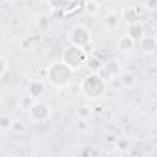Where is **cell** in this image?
I'll return each instance as SVG.
<instances>
[{"label": "cell", "mask_w": 157, "mask_h": 157, "mask_svg": "<svg viewBox=\"0 0 157 157\" xmlns=\"http://www.w3.org/2000/svg\"><path fill=\"white\" fill-rule=\"evenodd\" d=\"M93 2H97V4H101V6H102V2H106V0H93Z\"/></svg>", "instance_id": "d4e9b609"}, {"label": "cell", "mask_w": 157, "mask_h": 157, "mask_svg": "<svg viewBox=\"0 0 157 157\" xmlns=\"http://www.w3.org/2000/svg\"><path fill=\"white\" fill-rule=\"evenodd\" d=\"M115 148H117L119 152H126L130 148V141L126 137H119L117 141H115Z\"/></svg>", "instance_id": "ac0fdd59"}, {"label": "cell", "mask_w": 157, "mask_h": 157, "mask_svg": "<svg viewBox=\"0 0 157 157\" xmlns=\"http://www.w3.org/2000/svg\"><path fill=\"white\" fill-rule=\"evenodd\" d=\"M119 26H121V15H119V13L112 11V13H108V15L104 17V28H106L108 31L117 29Z\"/></svg>", "instance_id": "5bb4252c"}, {"label": "cell", "mask_w": 157, "mask_h": 157, "mask_svg": "<svg viewBox=\"0 0 157 157\" xmlns=\"http://www.w3.org/2000/svg\"><path fill=\"white\" fill-rule=\"evenodd\" d=\"M137 48L143 55H154L157 49V37L155 35H143L137 40Z\"/></svg>", "instance_id": "52a82bcc"}, {"label": "cell", "mask_w": 157, "mask_h": 157, "mask_svg": "<svg viewBox=\"0 0 157 157\" xmlns=\"http://www.w3.org/2000/svg\"><path fill=\"white\" fill-rule=\"evenodd\" d=\"M84 66L88 68V73H101L102 68H104V62L99 57H88Z\"/></svg>", "instance_id": "4fadbf2b"}, {"label": "cell", "mask_w": 157, "mask_h": 157, "mask_svg": "<svg viewBox=\"0 0 157 157\" xmlns=\"http://www.w3.org/2000/svg\"><path fill=\"white\" fill-rule=\"evenodd\" d=\"M48 90V82L46 80H40V78H33L28 82V88H26V95L31 99V101H40L44 97Z\"/></svg>", "instance_id": "8992f818"}, {"label": "cell", "mask_w": 157, "mask_h": 157, "mask_svg": "<svg viewBox=\"0 0 157 157\" xmlns=\"http://www.w3.org/2000/svg\"><path fill=\"white\" fill-rule=\"evenodd\" d=\"M86 59H88V55H86V49H80V48H75V46H71V44H68L66 48H64V51H62V57H60V60L71 70V71H77L80 70L84 64H86Z\"/></svg>", "instance_id": "277c9868"}, {"label": "cell", "mask_w": 157, "mask_h": 157, "mask_svg": "<svg viewBox=\"0 0 157 157\" xmlns=\"http://www.w3.org/2000/svg\"><path fill=\"white\" fill-rule=\"evenodd\" d=\"M70 4V0H48V6L55 11H60V9H66Z\"/></svg>", "instance_id": "2e32d148"}, {"label": "cell", "mask_w": 157, "mask_h": 157, "mask_svg": "<svg viewBox=\"0 0 157 157\" xmlns=\"http://www.w3.org/2000/svg\"><path fill=\"white\" fill-rule=\"evenodd\" d=\"M135 46H137V42L132 39V37H128V35H122V37L117 40V44H115V48H117L119 53H130V51L135 49Z\"/></svg>", "instance_id": "7c38bea8"}, {"label": "cell", "mask_w": 157, "mask_h": 157, "mask_svg": "<svg viewBox=\"0 0 157 157\" xmlns=\"http://www.w3.org/2000/svg\"><path fill=\"white\" fill-rule=\"evenodd\" d=\"M84 11H86L90 17H95V15L101 13V4H97V2H93V0H86V2H84Z\"/></svg>", "instance_id": "9a60e30c"}, {"label": "cell", "mask_w": 157, "mask_h": 157, "mask_svg": "<svg viewBox=\"0 0 157 157\" xmlns=\"http://www.w3.org/2000/svg\"><path fill=\"white\" fill-rule=\"evenodd\" d=\"M80 115H88V110H86V106H84V108L80 110Z\"/></svg>", "instance_id": "603a6c76"}, {"label": "cell", "mask_w": 157, "mask_h": 157, "mask_svg": "<svg viewBox=\"0 0 157 157\" xmlns=\"http://www.w3.org/2000/svg\"><path fill=\"white\" fill-rule=\"evenodd\" d=\"M29 119L33 122H48L51 119V106L42 102V101H35L29 108H28Z\"/></svg>", "instance_id": "5b68a950"}, {"label": "cell", "mask_w": 157, "mask_h": 157, "mask_svg": "<svg viewBox=\"0 0 157 157\" xmlns=\"http://www.w3.org/2000/svg\"><path fill=\"white\" fill-rule=\"evenodd\" d=\"M68 42L75 48L80 49H90L93 44V37H91V29L84 24H75L70 31H68Z\"/></svg>", "instance_id": "3957f363"}, {"label": "cell", "mask_w": 157, "mask_h": 157, "mask_svg": "<svg viewBox=\"0 0 157 157\" xmlns=\"http://www.w3.org/2000/svg\"><path fill=\"white\" fill-rule=\"evenodd\" d=\"M2 2H6V4H13V2H17V0H2Z\"/></svg>", "instance_id": "cb8c5ba5"}, {"label": "cell", "mask_w": 157, "mask_h": 157, "mask_svg": "<svg viewBox=\"0 0 157 157\" xmlns=\"http://www.w3.org/2000/svg\"><path fill=\"white\" fill-rule=\"evenodd\" d=\"M144 7L148 11H157V0H144Z\"/></svg>", "instance_id": "44dd1931"}, {"label": "cell", "mask_w": 157, "mask_h": 157, "mask_svg": "<svg viewBox=\"0 0 157 157\" xmlns=\"http://www.w3.org/2000/svg\"><path fill=\"white\" fill-rule=\"evenodd\" d=\"M37 24H39L42 29H46V28L51 24V18H49L48 15H40V17H39V22H37Z\"/></svg>", "instance_id": "d6986e66"}, {"label": "cell", "mask_w": 157, "mask_h": 157, "mask_svg": "<svg viewBox=\"0 0 157 157\" xmlns=\"http://www.w3.org/2000/svg\"><path fill=\"white\" fill-rule=\"evenodd\" d=\"M80 93L90 101H101L108 93V80L101 73H88L80 80Z\"/></svg>", "instance_id": "6da1fadb"}, {"label": "cell", "mask_w": 157, "mask_h": 157, "mask_svg": "<svg viewBox=\"0 0 157 157\" xmlns=\"http://www.w3.org/2000/svg\"><path fill=\"white\" fill-rule=\"evenodd\" d=\"M146 157H155V155H146Z\"/></svg>", "instance_id": "484cf974"}, {"label": "cell", "mask_w": 157, "mask_h": 157, "mask_svg": "<svg viewBox=\"0 0 157 157\" xmlns=\"http://www.w3.org/2000/svg\"><path fill=\"white\" fill-rule=\"evenodd\" d=\"M119 84L124 88V90H133L135 86H137V75L133 73V71H126V70H122L121 73H119Z\"/></svg>", "instance_id": "9c48e42d"}, {"label": "cell", "mask_w": 157, "mask_h": 157, "mask_svg": "<svg viewBox=\"0 0 157 157\" xmlns=\"http://www.w3.org/2000/svg\"><path fill=\"white\" fill-rule=\"evenodd\" d=\"M121 71H122V68H121L119 60H110V62H104V68H102L101 75L110 82L112 77H119V73H121Z\"/></svg>", "instance_id": "ba28073f"}, {"label": "cell", "mask_w": 157, "mask_h": 157, "mask_svg": "<svg viewBox=\"0 0 157 157\" xmlns=\"http://www.w3.org/2000/svg\"><path fill=\"white\" fill-rule=\"evenodd\" d=\"M121 20H124L126 24H133L139 20V9L135 6H124L121 11Z\"/></svg>", "instance_id": "8fae6325"}, {"label": "cell", "mask_w": 157, "mask_h": 157, "mask_svg": "<svg viewBox=\"0 0 157 157\" xmlns=\"http://www.w3.org/2000/svg\"><path fill=\"white\" fill-rule=\"evenodd\" d=\"M7 70H9V64H7L6 57H2V55H0V77H4V75L7 73Z\"/></svg>", "instance_id": "ffe728a7"}, {"label": "cell", "mask_w": 157, "mask_h": 157, "mask_svg": "<svg viewBox=\"0 0 157 157\" xmlns=\"http://www.w3.org/2000/svg\"><path fill=\"white\" fill-rule=\"evenodd\" d=\"M126 35H128V37H132V39L137 42L143 35H146L144 24H143L141 20H137V22H133V24H128V28H126Z\"/></svg>", "instance_id": "30bf717a"}, {"label": "cell", "mask_w": 157, "mask_h": 157, "mask_svg": "<svg viewBox=\"0 0 157 157\" xmlns=\"http://www.w3.org/2000/svg\"><path fill=\"white\" fill-rule=\"evenodd\" d=\"M11 130H15V132H24L26 128H24V124H18V122H15V121H13V126H11Z\"/></svg>", "instance_id": "7402d4cb"}, {"label": "cell", "mask_w": 157, "mask_h": 157, "mask_svg": "<svg viewBox=\"0 0 157 157\" xmlns=\"http://www.w3.org/2000/svg\"><path fill=\"white\" fill-rule=\"evenodd\" d=\"M13 126V119L9 115H0V132H9Z\"/></svg>", "instance_id": "e0dca14e"}, {"label": "cell", "mask_w": 157, "mask_h": 157, "mask_svg": "<svg viewBox=\"0 0 157 157\" xmlns=\"http://www.w3.org/2000/svg\"><path fill=\"white\" fill-rule=\"evenodd\" d=\"M73 80V71L62 62L55 60L46 68V82H49L53 88H68Z\"/></svg>", "instance_id": "7a4b0ae2"}]
</instances>
